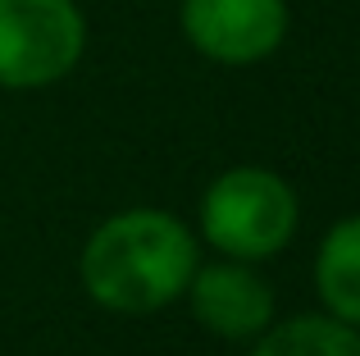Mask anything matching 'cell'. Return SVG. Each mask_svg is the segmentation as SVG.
Masks as SVG:
<instances>
[{
	"instance_id": "obj_3",
	"label": "cell",
	"mask_w": 360,
	"mask_h": 356,
	"mask_svg": "<svg viewBox=\"0 0 360 356\" xmlns=\"http://www.w3.org/2000/svg\"><path fill=\"white\" fill-rule=\"evenodd\" d=\"M87 51L78 0H0V87L37 91L69 78Z\"/></svg>"
},
{
	"instance_id": "obj_2",
	"label": "cell",
	"mask_w": 360,
	"mask_h": 356,
	"mask_svg": "<svg viewBox=\"0 0 360 356\" xmlns=\"http://www.w3.org/2000/svg\"><path fill=\"white\" fill-rule=\"evenodd\" d=\"M196 224L219 256L255 265V260L278 256L297 238L301 201L283 174L264 170V165H238L205 187Z\"/></svg>"
},
{
	"instance_id": "obj_7",
	"label": "cell",
	"mask_w": 360,
	"mask_h": 356,
	"mask_svg": "<svg viewBox=\"0 0 360 356\" xmlns=\"http://www.w3.org/2000/svg\"><path fill=\"white\" fill-rule=\"evenodd\" d=\"M251 356H360V329L338 315H292L255 338Z\"/></svg>"
},
{
	"instance_id": "obj_4",
	"label": "cell",
	"mask_w": 360,
	"mask_h": 356,
	"mask_svg": "<svg viewBox=\"0 0 360 356\" xmlns=\"http://www.w3.org/2000/svg\"><path fill=\"white\" fill-rule=\"evenodd\" d=\"M178 23L196 55L242 69L278 51L292 14L288 0H183Z\"/></svg>"
},
{
	"instance_id": "obj_1",
	"label": "cell",
	"mask_w": 360,
	"mask_h": 356,
	"mask_svg": "<svg viewBox=\"0 0 360 356\" xmlns=\"http://www.w3.org/2000/svg\"><path fill=\"white\" fill-rule=\"evenodd\" d=\"M196 265H201L196 233L178 215L137 205L91 229L78 256V279L101 311L155 315L187 293Z\"/></svg>"
},
{
	"instance_id": "obj_6",
	"label": "cell",
	"mask_w": 360,
	"mask_h": 356,
	"mask_svg": "<svg viewBox=\"0 0 360 356\" xmlns=\"http://www.w3.org/2000/svg\"><path fill=\"white\" fill-rule=\"evenodd\" d=\"M319 306L360 329V215H347L319 238L315 251Z\"/></svg>"
},
{
	"instance_id": "obj_5",
	"label": "cell",
	"mask_w": 360,
	"mask_h": 356,
	"mask_svg": "<svg viewBox=\"0 0 360 356\" xmlns=\"http://www.w3.org/2000/svg\"><path fill=\"white\" fill-rule=\"evenodd\" d=\"M183 297L192 306V320L229 343H255L274 324V311H278L269 279L251 260H233V256L196 265Z\"/></svg>"
}]
</instances>
